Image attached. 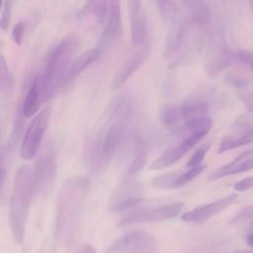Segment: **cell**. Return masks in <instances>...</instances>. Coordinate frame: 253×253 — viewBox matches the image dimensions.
Returning <instances> with one entry per match:
<instances>
[{
	"label": "cell",
	"mask_w": 253,
	"mask_h": 253,
	"mask_svg": "<svg viewBox=\"0 0 253 253\" xmlns=\"http://www.w3.org/2000/svg\"><path fill=\"white\" fill-rule=\"evenodd\" d=\"M90 179L85 175L68 178L59 189L56 201L54 237L64 246L73 245L82 231Z\"/></svg>",
	"instance_id": "cell-1"
},
{
	"label": "cell",
	"mask_w": 253,
	"mask_h": 253,
	"mask_svg": "<svg viewBox=\"0 0 253 253\" xmlns=\"http://www.w3.org/2000/svg\"><path fill=\"white\" fill-rule=\"evenodd\" d=\"M132 108V97L126 93L117 100L110 111L89 151L90 168L94 173L102 172L116 154L131 122Z\"/></svg>",
	"instance_id": "cell-2"
},
{
	"label": "cell",
	"mask_w": 253,
	"mask_h": 253,
	"mask_svg": "<svg viewBox=\"0 0 253 253\" xmlns=\"http://www.w3.org/2000/svg\"><path fill=\"white\" fill-rule=\"evenodd\" d=\"M80 47V40L75 35H68L61 39L44 57L43 65L39 77L43 91L44 102L49 101L59 90L60 80L74 54Z\"/></svg>",
	"instance_id": "cell-3"
},
{
	"label": "cell",
	"mask_w": 253,
	"mask_h": 253,
	"mask_svg": "<svg viewBox=\"0 0 253 253\" xmlns=\"http://www.w3.org/2000/svg\"><path fill=\"white\" fill-rule=\"evenodd\" d=\"M33 197V169L22 165L14 177L9 207V225L17 244L24 241Z\"/></svg>",
	"instance_id": "cell-4"
},
{
	"label": "cell",
	"mask_w": 253,
	"mask_h": 253,
	"mask_svg": "<svg viewBox=\"0 0 253 253\" xmlns=\"http://www.w3.org/2000/svg\"><path fill=\"white\" fill-rule=\"evenodd\" d=\"M56 152L51 145H48L38 157L33 169V188L36 198L49 196L56 178Z\"/></svg>",
	"instance_id": "cell-5"
},
{
	"label": "cell",
	"mask_w": 253,
	"mask_h": 253,
	"mask_svg": "<svg viewBox=\"0 0 253 253\" xmlns=\"http://www.w3.org/2000/svg\"><path fill=\"white\" fill-rule=\"evenodd\" d=\"M209 103L201 98L189 97L182 107V116L185 128L190 133L207 134L212 126V121L209 116Z\"/></svg>",
	"instance_id": "cell-6"
},
{
	"label": "cell",
	"mask_w": 253,
	"mask_h": 253,
	"mask_svg": "<svg viewBox=\"0 0 253 253\" xmlns=\"http://www.w3.org/2000/svg\"><path fill=\"white\" fill-rule=\"evenodd\" d=\"M143 199L142 186L133 177H126L111 194L108 209L114 213L122 212L139 205Z\"/></svg>",
	"instance_id": "cell-7"
},
{
	"label": "cell",
	"mask_w": 253,
	"mask_h": 253,
	"mask_svg": "<svg viewBox=\"0 0 253 253\" xmlns=\"http://www.w3.org/2000/svg\"><path fill=\"white\" fill-rule=\"evenodd\" d=\"M51 108L46 107L41 111L29 124L20 146V155L25 160L34 158L42 143L45 130L49 124Z\"/></svg>",
	"instance_id": "cell-8"
},
{
	"label": "cell",
	"mask_w": 253,
	"mask_h": 253,
	"mask_svg": "<svg viewBox=\"0 0 253 253\" xmlns=\"http://www.w3.org/2000/svg\"><path fill=\"white\" fill-rule=\"evenodd\" d=\"M183 207L184 203L178 201L153 208H144L141 210H137L125 215L120 220L119 225L123 226L135 223H151L168 220L177 216L181 212Z\"/></svg>",
	"instance_id": "cell-9"
},
{
	"label": "cell",
	"mask_w": 253,
	"mask_h": 253,
	"mask_svg": "<svg viewBox=\"0 0 253 253\" xmlns=\"http://www.w3.org/2000/svg\"><path fill=\"white\" fill-rule=\"evenodd\" d=\"M159 249L157 239L144 230H133L123 234L109 244L107 252H156Z\"/></svg>",
	"instance_id": "cell-10"
},
{
	"label": "cell",
	"mask_w": 253,
	"mask_h": 253,
	"mask_svg": "<svg viewBox=\"0 0 253 253\" xmlns=\"http://www.w3.org/2000/svg\"><path fill=\"white\" fill-rule=\"evenodd\" d=\"M204 136L203 133H190L177 143L169 146L150 165L152 170H161L179 161L190 149H192Z\"/></svg>",
	"instance_id": "cell-11"
},
{
	"label": "cell",
	"mask_w": 253,
	"mask_h": 253,
	"mask_svg": "<svg viewBox=\"0 0 253 253\" xmlns=\"http://www.w3.org/2000/svg\"><path fill=\"white\" fill-rule=\"evenodd\" d=\"M122 33V1L109 0V17L100 38V46L106 48L115 43L121 38Z\"/></svg>",
	"instance_id": "cell-12"
},
{
	"label": "cell",
	"mask_w": 253,
	"mask_h": 253,
	"mask_svg": "<svg viewBox=\"0 0 253 253\" xmlns=\"http://www.w3.org/2000/svg\"><path fill=\"white\" fill-rule=\"evenodd\" d=\"M237 194H229L215 202H211L210 204L195 208L192 211L185 212L182 215V219L186 222L191 223H201L207 221L208 219L214 216L215 214L226 209L228 206L233 204L237 200Z\"/></svg>",
	"instance_id": "cell-13"
},
{
	"label": "cell",
	"mask_w": 253,
	"mask_h": 253,
	"mask_svg": "<svg viewBox=\"0 0 253 253\" xmlns=\"http://www.w3.org/2000/svg\"><path fill=\"white\" fill-rule=\"evenodd\" d=\"M100 53L101 52L99 48L93 47L83 51L75 58H73L62 75L59 84V90L67 88L80 73H82L89 65H91L99 58Z\"/></svg>",
	"instance_id": "cell-14"
},
{
	"label": "cell",
	"mask_w": 253,
	"mask_h": 253,
	"mask_svg": "<svg viewBox=\"0 0 253 253\" xmlns=\"http://www.w3.org/2000/svg\"><path fill=\"white\" fill-rule=\"evenodd\" d=\"M149 51V46L147 44L141 46L139 49L131 53L118 68L114 79L111 83L112 89H119L122 87L129 77L139 68V66L145 60Z\"/></svg>",
	"instance_id": "cell-15"
},
{
	"label": "cell",
	"mask_w": 253,
	"mask_h": 253,
	"mask_svg": "<svg viewBox=\"0 0 253 253\" xmlns=\"http://www.w3.org/2000/svg\"><path fill=\"white\" fill-rule=\"evenodd\" d=\"M232 60H234V53L224 44L218 43L210 50L205 62V70L209 76L213 77L229 66Z\"/></svg>",
	"instance_id": "cell-16"
},
{
	"label": "cell",
	"mask_w": 253,
	"mask_h": 253,
	"mask_svg": "<svg viewBox=\"0 0 253 253\" xmlns=\"http://www.w3.org/2000/svg\"><path fill=\"white\" fill-rule=\"evenodd\" d=\"M127 158L128 163L126 177H134L143 169L147 161L146 146L140 136H135L130 141Z\"/></svg>",
	"instance_id": "cell-17"
},
{
	"label": "cell",
	"mask_w": 253,
	"mask_h": 253,
	"mask_svg": "<svg viewBox=\"0 0 253 253\" xmlns=\"http://www.w3.org/2000/svg\"><path fill=\"white\" fill-rule=\"evenodd\" d=\"M251 169H253V149L240 153L231 162L211 173L209 177V180L213 181L225 176L242 173Z\"/></svg>",
	"instance_id": "cell-18"
},
{
	"label": "cell",
	"mask_w": 253,
	"mask_h": 253,
	"mask_svg": "<svg viewBox=\"0 0 253 253\" xmlns=\"http://www.w3.org/2000/svg\"><path fill=\"white\" fill-rule=\"evenodd\" d=\"M44 102V96L39 74L33 77L31 86L23 101L21 112L25 118L34 116L40 109L42 103Z\"/></svg>",
	"instance_id": "cell-19"
},
{
	"label": "cell",
	"mask_w": 253,
	"mask_h": 253,
	"mask_svg": "<svg viewBox=\"0 0 253 253\" xmlns=\"http://www.w3.org/2000/svg\"><path fill=\"white\" fill-rule=\"evenodd\" d=\"M187 26L186 21H176L170 27L165 41L164 57H172L181 48L186 38Z\"/></svg>",
	"instance_id": "cell-20"
},
{
	"label": "cell",
	"mask_w": 253,
	"mask_h": 253,
	"mask_svg": "<svg viewBox=\"0 0 253 253\" xmlns=\"http://www.w3.org/2000/svg\"><path fill=\"white\" fill-rule=\"evenodd\" d=\"M129 25H130V41L133 46L141 45L148 33V23L147 18L143 12L129 15Z\"/></svg>",
	"instance_id": "cell-21"
},
{
	"label": "cell",
	"mask_w": 253,
	"mask_h": 253,
	"mask_svg": "<svg viewBox=\"0 0 253 253\" xmlns=\"http://www.w3.org/2000/svg\"><path fill=\"white\" fill-rule=\"evenodd\" d=\"M253 142V127L243 130L239 134H231L223 137L220 141L217 152L223 153L225 151L246 145Z\"/></svg>",
	"instance_id": "cell-22"
},
{
	"label": "cell",
	"mask_w": 253,
	"mask_h": 253,
	"mask_svg": "<svg viewBox=\"0 0 253 253\" xmlns=\"http://www.w3.org/2000/svg\"><path fill=\"white\" fill-rule=\"evenodd\" d=\"M189 17L197 26H207L211 21V10L204 0H191L189 2Z\"/></svg>",
	"instance_id": "cell-23"
},
{
	"label": "cell",
	"mask_w": 253,
	"mask_h": 253,
	"mask_svg": "<svg viewBox=\"0 0 253 253\" xmlns=\"http://www.w3.org/2000/svg\"><path fill=\"white\" fill-rule=\"evenodd\" d=\"M159 118L162 124L170 130L174 132L182 130L181 127L178 126L180 119H183L181 108H178L174 105L164 106L159 112Z\"/></svg>",
	"instance_id": "cell-24"
},
{
	"label": "cell",
	"mask_w": 253,
	"mask_h": 253,
	"mask_svg": "<svg viewBox=\"0 0 253 253\" xmlns=\"http://www.w3.org/2000/svg\"><path fill=\"white\" fill-rule=\"evenodd\" d=\"M81 13H92L96 20L102 24L109 12V0H88Z\"/></svg>",
	"instance_id": "cell-25"
},
{
	"label": "cell",
	"mask_w": 253,
	"mask_h": 253,
	"mask_svg": "<svg viewBox=\"0 0 253 253\" xmlns=\"http://www.w3.org/2000/svg\"><path fill=\"white\" fill-rule=\"evenodd\" d=\"M178 176L179 174L177 173H166V174L156 176L151 180V186L155 189H160V190L177 189Z\"/></svg>",
	"instance_id": "cell-26"
},
{
	"label": "cell",
	"mask_w": 253,
	"mask_h": 253,
	"mask_svg": "<svg viewBox=\"0 0 253 253\" xmlns=\"http://www.w3.org/2000/svg\"><path fill=\"white\" fill-rule=\"evenodd\" d=\"M0 88L2 94H9L13 88V77L3 55L0 60Z\"/></svg>",
	"instance_id": "cell-27"
},
{
	"label": "cell",
	"mask_w": 253,
	"mask_h": 253,
	"mask_svg": "<svg viewBox=\"0 0 253 253\" xmlns=\"http://www.w3.org/2000/svg\"><path fill=\"white\" fill-rule=\"evenodd\" d=\"M181 0H155L160 16L167 20L172 18L179 9V2Z\"/></svg>",
	"instance_id": "cell-28"
},
{
	"label": "cell",
	"mask_w": 253,
	"mask_h": 253,
	"mask_svg": "<svg viewBox=\"0 0 253 253\" xmlns=\"http://www.w3.org/2000/svg\"><path fill=\"white\" fill-rule=\"evenodd\" d=\"M207 168V165L205 164H199L193 167H190V169L182 174H179L178 179H177V185L178 188L185 186L186 184L190 183L191 181H193L195 178H197L200 174H202L205 169Z\"/></svg>",
	"instance_id": "cell-29"
},
{
	"label": "cell",
	"mask_w": 253,
	"mask_h": 253,
	"mask_svg": "<svg viewBox=\"0 0 253 253\" xmlns=\"http://www.w3.org/2000/svg\"><path fill=\"white\" fill-rule=\"evenodd\" d=\"M233 224H246L250 226L253 223V206H246L240 210V211L232 218Z\"/></svg>",
	"instance_id": "cell-30"
},
{
	"label": "cell",
	"mask_w": 253,
	"mask_h": 253,
	"mask_svg": "<svg viewBox=\"0 0 253 253\" xmlns=\"http://www.w3.org/2000/svg\"><path fill=\"white\" fill-rule=\"evenodd\" d=\"M12 8L9 0H2L1 4V19H0V27L3 31H7L11 22V14Z\"/></svg>",
	"instance_id": "cell-31"
},
{
	"label": "cell",
	"mask_w": 253,
	"mask_h": 253,
	"mask_svg": "<svg viewBox=\"0 0 253 253\" xmlns=\"http://www.w3.org/2000/svg\"><path fill=\"white\" fill-rule=\"evenodd\" d=\"M234 60L245 65L253 72V51L248 49H239L234 52Z\"/></svg>",
	"instance_id": "cell-32"
},
{
	"label": "cell",
	"mask_w": 253,
	"mask_h": 253,
	"mask_svg": "<svg viewBox=\"0 0 253 253\" xmlns=\"http://www.w3.org/2000/svg\"><path fill=\"white\" fill-rule=\"evenodd\" d=\"M210 146H211V144H204L198 150H196V152L190 157L189 161L187 162V166L190 168V167H193V166L201 164L202 161L204 160L207 152L209 151Z\"/></svg>",
	"instance_id": "cell-33"
},
{
	"label": "cell",
	"mask_w": 253,
	"mask_h": 253,
	"mask_svg": "<svg viewBox=\"0 0 253 253\" xmlns=\"http://www.w3.org/2000/svg\"><path fill=\"white\" fill-rule=\"evenodd\" d=\"M237 96H238L240 102L245 107V109L249 113L253 114V91L252 90H246L244 88V89H241L237 93Z\"/></svg>",
	"instance_id": "cell-34"
},
{
	"label": "cell",
	"mask_w": 253,
	"mask_h": 253,
	"mask_svg": "<svg viewBox=\"0 0 253 253\" xmlns=\"http://www.w3.org/2000/svg\"><path fill=\"white\" fill-rule=\"evenodd\" d=\"M226 80L230 85L239 89H244L250 84L249 80L246 77L241 76L240 74H228L226 76Z\"/></svg>",
	"instance_id": "cell-35"
},
{
	"label": "cell",
	"mask_w": 253,
	"mask_h": 253,
	"mask_svg": "<svg viewBox=\"0 0 253 253\" xmlns=\"http://www.w3.org/2000/svg\"><path fill=\"white\" fill-rule=\"evenodd\" d=\"M26 29V23L23 21L18 22L12 30V39L14 41L15 43L17 44H21L22 41H23V35Z\"/></svg>",
	"instance_id": "cell-36"
},
{
	"label": "cell",
	"mask_w": 253,
	"mask_h": 253,
	"mask_svg": "<svg viewBox=\"0 0 253 253\" xmlns=\"http://www.w3.org/2000/svg\"><path fill=\"white\" fill-rule=\"evenodd\" d=\"M253 188V176L245 177L233 185V189L238 192H244Z\"/></svg>",
	"instance_id": "cell-37"
},
{
	"label": "cell",
	"mask_w": 253,
	"mask_h": 253,
	"mask_svg": "<svg viewBox=\"0 0 253 253\" xmlns=\"http://www.w3.org/2000/svg\"><path fill=\"white\" fill-rule=\"evenodd\" d=\"M245 242L247 243L248 246L253 247V231L248 232V233L245 235Z\"/></svg>",
	"instance_id": "cell-38"
},
{
	"label": "cell",
	"mask_w": 253,
	"mask_h": 253,
	"mask_svg": "<svg viewBox=\"0 0 253 253\" xmlns=\"http://www.w3.org/2000/svg\"><path fill=\"white\" fill-rule=\"evenodd\" d=\"M81 252H94L96 251L95 248H93L91 245H84L82 249H80Z\"/></svg>",
	"instance_id": "cell-39"
},
{
	"label": "cell",
	"mask_w": 253,
	"mask_h": 253,
	"mask_svg": "<svg viewBox=\"0 0 253 253\" xmlns=\"http://www.w3.org/2000/svg\"><path fill=\"white\" fill-rule=\"evenodd\" d=\"M249 5H250L251 12H252V14H253V0H249Z\"/></svg>",
	"instance_id": "cell-40"
},
{
	"label": "cell",
	"mask_w": 253,
	"mask_h": 253,
	"mask_svg": "<svg viewBox=\"0 0 253 253\" xmlns=\"http://www.w3.org/2000/svg\"><path fill=\"white\" fill-rule=\"evenodd\" d=\"M188 0H181V2H187Z\"/></svg>",
	"instance_id": "cell-41"
}]
</instances>
